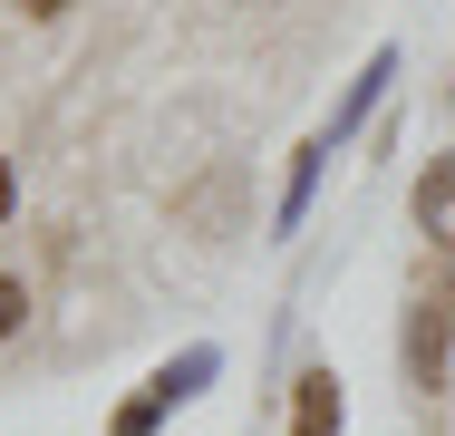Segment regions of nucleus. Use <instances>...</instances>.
Returning a JSON list of instances; mask_svg holds the SVG:
<instances>
[{"label": "nucleus", "mask_w": 455, "mask_h": 436, "mask_svg": "<svg viewBox=\"0 0 455 436\" xmlns=\"http://www.w3.org/2000/svg\"><path fill=\"white\" fill-rule=\"evenodd\" d=\"M407 378H417L427 398L455 388V291H427V301L407 311Z\"/></svg>", "instance_id": "nucleus-1"}, {"label": "nucleus", "mask_w": 455, "mask_h": 436, "mask_svg": "<svg viewBox=\"0 0 455 436\" xmlns=\"http://www.w3.org/2000/svg\"><path fill=\"white\" fill-rule=\"evenodd\" d=\"M339 417H349V408H339V378H330V368H310V378H300V398H291V436H339Z\"/></svg>", "instance_id": "nucleus-2"}, {"label": "nucleus", "mask_w": 455, "mask_h": 436, "mask_svg": "<svg viewBox=\"0 0 455 436\" xmlns=\"http://www.w3.org/2000/svg\"><path fill=\"white\" fill-rule=\"evenodd\" d=\"M378 87H387V59H368V78L349 87V107L330 117V146H339V136H349V126H359V117H368V107H378Z\"/></svg>", "instance_id": "nucleus-3"}, {"label": "nucleus", "mask_w": 455, "mask_h": 436, "mask_svg": "<svg viewBox=\"0 0 455 436\" xmlns=\"http://www.w3.org/2000/svg\"><path fill=\"white\" fill-rule=\"evenodd\" d=\"M165 408H175V398L146 378V398H126V408H116V436H156V417H165Z\"/></svg>", "instance_id": "nucleus-4"}, {"label": "nucleus", "mask_w": 455, "mask_h": 436, "mask_svg": "<svg viewBox=\"0 0 455 436\" xmlns=\"http://www.w3.org/2000/svg\"><path fill=\"white\" fill-rule=\"evenodd\" d=\"M446 204H455V166H427V184H417V214H427V233H446Z\"/></svg>", "instance_id": "nucleus-5"}, {"label": "nucleus", "mask_w": 455, "mask_h": 436, "mask_svg": "<svg viewBox=\"0 0 455 436\" xmlns=\"http://www.w3.org/2000/svg\"><path fill=\"white\" fill-rule=\"evenodd\" d=\"M20 330H29V281L0 271V340H20Z\"/></svg>", "instance_id": "nucleus-6"}, {"label": "nucleus", "mask_w": 455, "mask_h": 436, "mask_svg": "<svg viewBox=\"0 0 455 436\" xmlns=\"http://www.w3.org/2000/svg\"><path fill=\"white\" fill-rule=\"evenodd\" d=\"M20 214V174H10V156H0V223Z\"/></svg>", "instance_id": "nucleus-7"}, {"label": "nucleus", "mask_w": 455, "mask_h": 436, "mask_svg": "<svg viewBox=\"0 0 455 436\" xmlns=\"http://www.w3.org/2000/svg\"><path fill=\"white\" fill-rule=\"evenodd\" d=\"M20 10H29V20H59V10H68V0H20Z\"/></svg>", "instance_id": "nucleus-8"}]
</instances>
